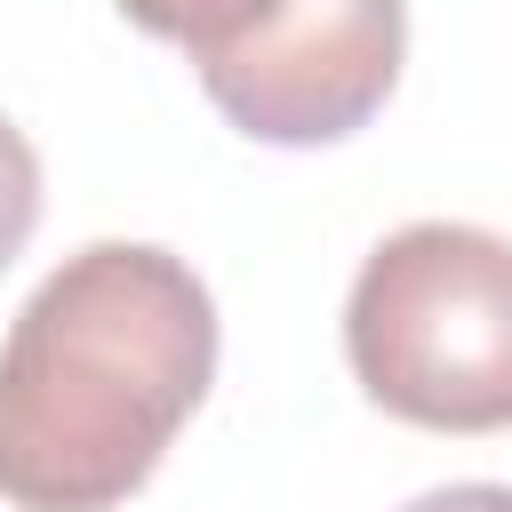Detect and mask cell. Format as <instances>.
Returning <instances> with one entry per match:
<instances>
[{"label":"cell","instance_id":"obj_1","mask_svg":"<svg viewBox=\"0 0 512 512\" xmlns=\"http://www.w3.org/2000/svg\"><path fill=\"white\" fill-rule=\"evenodd\" d=\"M216 376V304L152 240L64 256L0 344V496L16 512L128 504Z\"/></svg>","mask_w":512,"mask_h":512},{"label":"cell","instance_id":"obj_2","mask_svg":"<svg viewBox=\"0 0 512 512\" xmlns=\"http://www.w3.org/2000/svg\"><path fill=\"white\" fill-rule=\"evenodd\" d=\"M360 392L424 432H512V240L408 224L368 248L344 296Z\"/></svg>","mask_w":512,"mask_h":512},{"label":"cell","instance_id":"obj_3","mask_svg":"<svg viewBox=\"0 0 512 512\" xmlns=\"http://www.w3.org/2000/svg\"><path fill=\"white\" fill-rule=\"evenodd\" d=\"M400 0H264L232 40L200 48L208 104L256 144H336L368 128L400 80Z\"/></svg>","mask_w":512,"mask_h":512},{"label":"cell","instance_id":"obj_4","mask_svg":"<svg viewBox=\"0 0 512 512\" xmlns=\"http://www.w3.org/2000/svg\"><path fill=\"white\" fill-rule=\"evenodd\" d=\"M32 224H40V160H32L24 128L0 112V272L24 256Z\"/></svg>","mask_w":512,"mask_h":512},{"label":"cell","instance_id":"obj_5","mask_svg":"<svg viewBox=\"0 0 512 512\" xmlns=\"http://www.w3.org/2000/svg\"><path fill=\"white\" fill-rule=\"evenodd\" d=\"M400 512H512V488H496V480H456V488H424V496L400 504Z\"/></svg>","mask_w":512,"mask_h":512}]
</instances>
